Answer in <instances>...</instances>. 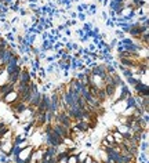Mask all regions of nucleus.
Listing matches in <instances>:
<instances>
[{"label": "nucleus", "mask_w": 149, "mask_h": 163, "mask_svg": "<svg viewBox=\"0 0 149 163\" xmlns=\"http://www.w3.org/2000/svg\"><path fill=\"white\" fill-rule=\"evenodd\" d=\"M76 33H77V35H79V36H84V31H83V29H77V31H76Z\"/></svg>", "instance_id": "31"}, {"label": "nucleus", "mask_w": 149, "mask_h": 163, "mask_svg": "<svg viewBox=\"0 0 149 163\" xmlns=\"http://www.w3.org/2000/svg\"><path fill=\"white\" fill-rule=\"evenodd\" d=\"M53 123H59V124H63V126H66V127L71 129L72 124H73V120L66 115V112H61V111H58V112L54 115V122Z\"/></svg>", "instance_id": "1"}, {"label": "nucleus", "mask_w": 149, "mask_h": 163, "mask_svg": "<svg viewBox=\"0 0 149 163\" xmlns=\"http://www.w3.org/2000/svg\"><path fill=\"white\" fill-rule=\"evenodd\" d=\"M26 108H28V104H25V102H22V101H19V100L13 102V104H10V109L13 111L14 116L17 119L19 118V113H22Z\"/></svg>", "instance_id": "4"}, {"label": "nucleus", "mask_w": 149, "mask_h": 163, "mask_svg": "<svg viewBox=\"0 0 149 163\" xmlns=\"http://www.w3.org/2000/svg\"><path fill=\"white\" fill-rule=\"evenodd\" d=\"M53 72H54V62L50 64L47 66V69H46V73H53Z\"/></svg>", "instance_id": "26"}, {"label": "nucleus", "mask_w": 149, "mask_h": 163, "mask_svg": "<svg viewBox=\"0 0 149 163\" xmlns=\"http://www.w3.org/2000/svg\"><path fill=\"white\" fill-rule=\"evenodd\" d=\"M122 73H123V76L126 77V79H127V77L134 76V72H133V71H131L130 68H124V69L122 71Z\"/></svg>", "instance_id": "20"}, {"label": "nucleus", "mask_w": 149, "mask_h": 163, "mask_svg": "<svg viewBox=\"0 0 149 163\" xmlns=\"http://www.w3.org/2000/svg\"><path fill=\"white\" fill-rule=\"evenodd\" d=\"M9 129H10V127H9V124H7V123L3 122V120H0V137L3 136V134H4Z\"/></svg>", "instance_id": "17"}, {"label": "nucleus", "mask_w": 149, "mask_h": 163, "mask_svg": "<svg viewBox=\"0 0 149 163\" xmlns=\"http://www.w3.org/2000/svg\"><path fill=\"white\" fill-rule=\"evenodd\" d=\"M106 26H108V28H115L116 25H115V22H113L112 19L108 18V19H106Z\"/></svg>", "instance_id": "27"}, {"label": "nucleus", "mask_w": 149, "mask_h": 163, "mask_svg": "<svg viewBox=\"0 0 149 163\" xmlns=\"http://www.w3.org/2000/svg\"><path fill=\"white\" fill-rule=\"evenodd\" d=\"M1 144H3V140L0 138V151H1Z\"/></svg>", "instance_id": "36"}, {"label": "nucleus", "mask_w": 149, "mask_h": 163, "mask_svg": "<svg viewBox=\"0 0 149 163\" xmlns=\"http://www.w3.org/2000/svg\"><path fill=\"white\" fill-rule=\"evenodd\" d=\"M4 39H6L7 41H15V35H14L13 32L10 31V32H7V33H6Z\"/></svg>", "instance_id": "22"}, {"label": "nucleus", "mask_w": 149, "mask_h": 163, "mask_svg": "<svg viewBox=\"0 0 149 163\" xmlns=\"http://www.w3.org/2000/svg\"><path fill=\"white\" fill-rule=\"evenodd\" d=\"M118 39H113L112 41H111V43H109V46H111V49H113V47H115V46H118Z\"/></svg>", "instance_id": "30"}, {"label": "nucleus", "mask_w": 149, "mask_h": 163, "mask_svg": "<svg viewBox=\"0 0 149 163\" xmlns=\"http://www.w3.org/2000/svg\"><path fill=\"white\" fill-rule=\"evenodd\" d=\"M87 158V152H77V163H83Z\"/></svg>", "instance_id": "19"}, {"label": "nucleus", "mask_w": 149, "mask_h": 163, "mask_svg": "<svg viewBox=\"0 0 149 163\" xmlns=\"http://www.w3.org/2000/svg\"><path fill=\"white\" fill-rule=\"evenodd\" d=\"M105 69H106V73H108V75H115V73H118L116 72V68H115L111 62L105 64Z\"/></svg>", "instance_id": "15"}, {"label": "nucleus", "mask_w": 149, "mask_h": 163, "mask_svg": "<svg viewBox=\"0 0 149 163\" xmlns=\"http://www.w3.org/2000/svg\"><path fill=\"white\" fill-rule=\"evenodd\" d=\"M112 83L116 87H118V89H119V87H122L123 84H126V82H124L122 77H120V75H119V73H115V75H112Z\"/></svg>", "instance_id": "11"}, {"label": "nucleus", "mask_w": 149, "mask_h": 163, "mask_svg": "<svg viewBox=\"0 0 149 163\" xmlns=\"http://www.w3.org/2000/svg\"><path fill=\"white\" fill-rule=\"evenodd\" d=\"M84 145H86V148H91V145L93 144H91V141H86V144Z\"/></svg>", "instance_id": "33"}, {"label": "nucleus", "mask_w": 149, "mask_h": 163, "mask_svg": "<svg viewBox=\"0 0 149 163\" xmlns=\"http://www.w3.org/2000/svg\"><path fill=\"white\" fill-rule=\"evenodd\" d=\"M140 82V79H137L135 76H131V77H127V84H130V86H134Z\"/></svg>", "instance_id": "21"}, {"label": "nucleus", "mask_w": 149, "mask_h": 163, "mask_svg": "<svg viewBox=\"0 0 149 163\" xmlns=\"http://www.w3.org/2000/svg\"><path fill=\"white\" fill-rule=\"evenodd\" d=\"M135 160L138 163H149L148 162V152H141L140 151V154H138Z\"/></svg>", "instance_id": "13"}, {"label": "nucleus", "mask_w": 149, "mask_h": 163, "mask_svg": "<svg viewBox=\"0 0 149 163\" xmlns=\"http://www.w3.org/2000/svg\"><path fill=\"white\" fill-rule=\"evenodd\" d=\"M93 29V24L91 22H84V25H83V31H84V33H86L87 31H91Z\"/></svg>", "instance_id": "23"}, {"label": "nucleus", "mask_w": 149, "mask_h": 163, "mask_svg": "<svg viewBox=\"0 0 149 163\" xmlns=\"http://www.w3.org/2000/svg\"><path fill=\"white\" fill-rule=\"evenodd\" d=\"M102 18L106 21V19H108V13H105V11H104V13H102Z\"/></svg>", "instance_id": "34"}, {"label": "nucleus", "mask_w": 149, "mask_h": 163, "mask_svg": "<svg viewBox=\"0 0 149 163\" xmlns=\"http://www.w3.org/2000/svg\"><path fill=\"white\" fill-rule=\"evenodd\" d=\"M87 51H88V53H95V51H97V46L93 44V43H91V44H88V49H87Z\"/></svg>", "instance_id": "25"}, {"label": "nucleus", "mask_w": 149, "mask_h": 163, "mask_svg": "<svg viewBox=\"0 0 149 163\" xmlns=\"http://www.w3.org/2000/svg\"><path fill=\"white\" fill-rule=\"evenodd\" d=\"M44 151L50 155V156H51V158L57 156V154H58V151H57V147H53V145H47V147H44Z\"/></svg>", "instance_id": "12"}, {"label": "nucleus", "mask_w": 149, "mask_h": 163, "mask_svg": "<svg viewBox=\"0 0 149 163\" xmlns=\"http://www.w3.org/2000/svg\"><path fill=\"white\" fill-rule=\"evenodd\" d=\"M91 75H94V76H98L101 79H105L106 77V69H105V64H98L95 68L91 69Z\"/></svg>", "instance_id": "8"}, {"label": "nucleus", "mask_w": 149, "mask_h": 163, "mask_svg": "<svg viewBox=\"0 0 149 163\" xmlns=\"http://www.w3.org/2000/svg\"><path fill=\"white\" fill-rule=\"evenodd\" d=\"M14 89H15V86L14 84H11V83H4V84H1L0 86V97H4L6 94H9L10 91H13Z\"/></svg>", "instance_id": "9"}, {"label": "nucleus", "mask_w": 149, "mask_h": 163, "mask_svg": "<svg viewBox=\"0 0 149 163\" xmlns=\"http://www.w3.org/2000/svg\"><path fill=\"white\" fill-rule=\"evenodd\" d=\"M115 35L119 37V40H122V39H124V32L122 31V29H116V32H115Z\"/></svg>", "instance_id": "24"}, {"label": "nucleus", "mask_w": 149, "mask_h": 163, "mask_svg": "<svg viewBox=\"0 0 149 163\" xmlns=\"http://www.w3.org/2000/svg\"><path fill=\"white\" fill-rule=\"evenodd\" d=\"M97 98H98L102 104H104V101L108 100V97H106V93H105V89H98V93H97Z\"/></svg>", "instance_id": "14"}, {"label": "nucleus", "mask_w": 149, "mask_h": 163, "mask_svg": "<svg viewBox=\"0 0 149 163\" xmlns=\"http://www.w3.org/2000/svg\"><path fill=\"white\" fill-rule=\"evenodd\" d=\"M66 115L72 119L73 122H77V120H81V116L84 115V111L81 108H79L77 105H73V107H69L66 109Z\"/></svg>", "instance_id": "2"}, {"label": "nucleus", "mask_w": 149, "mask_h": 163, "mask_svg": "<svg viewBox=\"0 0 149 163\" xmlns=\"http://www.w3.org/2000/svg\"><path fill=\"white\" fill-rule=\"evenodd\" d=\"M134 95H140V97H148L149 95V87L146 83H144V82L140 79V82L137 83V84H134Z\"/></svg>", "instance_id": "3"}, {"label": "nucleus", "mask_w": 149, "mask_h": 163, "mask_svg": "<svg viewBox=\"0 0 149 163\" xmlns=\"http://www.w3.org/2000/svg\"><path fill=\"white\" fill-rule=\"evenodd\" d=\"M63 33H65L66 36H71V31H69V28H65V31H63Z\"/></svg>", "instance_id": "32"}, {"label": "nucleus", "mask_w": 149, "mask_h": 163, "mask_svg": "<svg viewBox=\"0 0 149 163\" xmlns=\"http://www.w3.org/2000/svg\"><path fill=\"white\" fill-rule=\"evenodd\" d=\"M18 83H19V84H31V83H32L31 75H29V71H28L26 66H24L22 71H21V73H19Z\"/></svg>", "instance_id": "7"}, {"label": "nucleus", "mask_w": 149, "mask_h": 163, "mask_svg": "<svg viewBox=\"0 0 149 163\" xmlns=\"http://www.w3.org/2000/svg\"><path fill=\"white\" fill-rule=\"evenodd\" d=\"M71 18H72V19L77 18V13H72V14H71Z\"/></svg>", "instance_id": "35"}, {"label": "nucleus", "mask_w": 149, "mask_h": 163, "mask_svg": "<svg viewBox=\"0 0 149 163\" xmlns=\"http://www.w3.org/2000/svg\"><path fill=\"white\" fill-rule=\"evenodd\" d=\"M48 1H50V0H48Z\"/></svg>", "instance_id": "37"}, {"label": "nucleus", "mask_w": 149, "mask_h": 163, "mask_svg": "<svg viewBox=\"0 0 149 163\" xmlns=\"http://www.w3.org/2000/svg\"><path fill=\"white\" fill-rule=\"evenodd\" d=\"M18 93H17V90L14 89L13 91H10L9 94H6L4 97H0V101H3L4 104H13V102H15V101H18Z\"/></svg>", "instance_id": "6"}, {"label": "nucleus", "mask_w": 149, "mask_h": 163, "mask_svg": "<svg viewBox=\"0 0 149 163\" xmlns=\"http://www.w3.org/2000/svg\"><path fill=\"white\" fill-rule=\"evenodd\" d=\"M77 18L80 19V21H84V22H86V14L84 13H77Z\"/></svg>", "instance_id": "28"}, {"label": "nucleus", "mask_w": 149, "mask_h": 163, "mask_svg": "<svg viewBox=\"0 0 149 163\" xmlns=\"http://www.w3.org/2000/svg\"><path fill=\"white\" fill-rule=\"evenodd\" d=\"M104 89H105V93H106V97L112 100V98H113V95L116 94V89H118V87L115 86L113 83H109V84H105Z\"/></svg>", "instance_id": "10"}, {"label": "nucleus", "mask_w": 149, "mask_h": 163, "mask_svg": "<svg viewBox=\"0 0 149 163\" xmlns=\"http://www.w3.org/2000/svg\"><path fill=\"white\" fill-rule=\"evenodd\" d=\"M24 140H26L24 136H21V134H15V136H14V140H13V144L14 145H19Z\"/></svg>", "instance_id": "16"}, {"label": "nucleus", "mask_w": 149, "mask_h": 163, "mask_svg": "<svg viewBox=\"0 0 149 163\" xmlns=\"http://www.w3.org/2000/svg\"><path fill=\"white\" fill-rule=\"evenodd\" d=\"M148 141H141L140 144H138V149L141 151V152H148Z\"/></svg>", "instance_id": "18"}, {"label": "nucleus", "mask_w": 149, "mask_h": 163, "mask_svg": "<svg viewBox=\"0 0 149 163\" xmlns=\"http://www.w3.org/2000/svg\"><path fill=\"white\" fill-rule=\"evenodd\" d=\"M18 13H19V15H21V17H25V15H26V10H25V9H21V7H19Z\"/></svg>", "instance_id": "29"}, {"label": "nucleus", "mask_w": 149, "mask_h": 163, "mask_svg": "<svg viewBox=\"0 0 149 163\" xmlns=\"http://www.w3.org/2000/svg\"><path fill=\"white\" fill-rule=\"evenodd\" d=\"M53 130L58 133L59 137H62V138L69 137V133H71V129H69V127L63 126V124H59V123H53Z\"/></svg>", "instance_id": "5"}]
</instances>
